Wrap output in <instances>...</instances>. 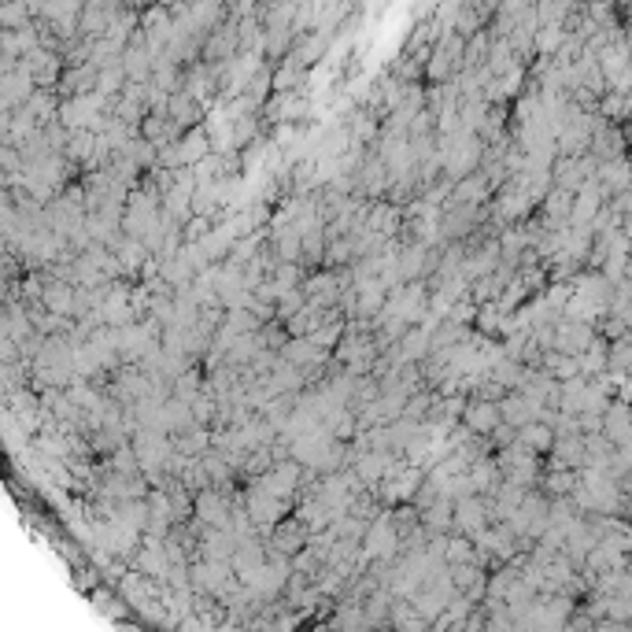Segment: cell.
I'll return each instance as SVG.
<instances>
[{"instance_id":"1","label":"cell","mask_w":632,"mask_h":632,"mask_svg":"<svg viewBox=\"0 0 632 632\" xmlns=\"http://www.w3.org/2000/svg\"><path fill=\"white\" fill-rule=\"evenodd\" d=\"M462 45H466V37L462 34H455V30H440V41L429 45V56H426V63H422V82H429V86L451 82V78L462 71Z\"/></svg>"},{"instance_id":"2","label":"cell","mask_w":632,"mask_h":632,"mask_svg":"<svg viewBox=\"0 0 632 632\" xmlns=\"http://www.w3.org/2000/svg\"><path fill=\"white\" fill-rule=\"evenodd\" d=\"M492 459H496L503 481H511V485H518V488H536V481H540V474H544V455L522 448L518 440H511L507 448H496L492 451Z\"/></svg>"},{"instance_id":"3","label":"cell","mask_w":632,"mask_h":632,"mask_svg":"<svg viewBox=\"0 0 632 632\" xmlns=\"http://www.w3.org/2000/svg\"><path fill=\"white\" fill-rule=\"evenodd\" d=\"M189 584H193L196 596H207V599H226L237 588V573L230 570V562L222 559H193L189 562Z\"/></svg>"},{"instance_id":"4","label":"cell","mask_w":632,"mask_h":632,"mask_svg":"<svg viewBox=\"0 0 632 632\" xmlns=\"http://www.w3.org/2000/svg\"><path fill=\"white\" fill-rule=\"evenodd\" d=\"M130 437H134L130 440V451H134L141 474H145L148 485L156 488V481L163 477V462L171 455V437L167 433H152V429H134Z\"/></svg>"},{"instance_id":"5","label":"cell","mask_w":632,"mask_h":632,"mask_svg":"<svg viewBox=\"0 0 632 632\" xmlns=\"http://www.w3.org/2000/svg\"><path fill=\"white\" fill-rule=\"evenodd\" d=\"M485 204H462V200H444L437 215V237L440 241H462L485 222Z\"/></svg>"},{"instance_id":"6","label":"cell","mask_w":632,"mask_h":632,"mask_svg":"<svg viewBox=\"0 0 632 632\" xmlns=\"http://www.w3.org/2000/svg\"><path fill=\"white\" fill-rule=\"evenodd\" d=\"M422 477H426V470L422 466H414V462L403 459L392 474H385L381 481H377L374 496L381 499V507H396V503H411L414 492H418V485H422Z\"/></svg>"},{"instance_id":"7","label":"cell","mask_w":632,"mask_h":632,"mask_svg":"<svg viewBox=\"0 0 632 632\" xmlns=\"http://www.w3.org/2000/svg\"><path fill=\"white\" fill-rule=\"evenodd\" d=\"M289 570H292V562L285 559V555H274V551H267V562H263V566H259L252 577H244L241 584L259 599V603H267V599H278L281 592H285Z\"/></svg>"},{"instance_id":"8","label":"cell","mask_w":632,"mask_h":632,"mask_svg":"<svg viewBox=\"0 0 632 632\" xmlns=\"http://www.w3.org/2000/svg\"><path fill=\"white\" fill-rule=\"evenodd\" d=\"M333 359L344 366V370H352V374H370V366L381 352L374 348V337L370 333H352V329H344L341 341L333 344Z\"/></svg>"},{"instance_id":"9","label":"cell","mask_w":632,"mask_h":632,"mask_svg":"<svg viewBox=\"0 0 632 632\" xmlns=\"http://www.w3.org/2000/svg\"><path fill=\"white\" fill-rule=\"evenodd\" d=\"M278 359H285V363L296 366V370L304 374L307 385H311V381H318L322 370H326L329 352L326 348H318L315 341H307V337H289V341L278 348Z\"/></svg>"},{"instance_id":"10","label":"cell","mask_w":632,"mask_h":632,"mask_svg":"<svg viewBox=\"0 0 632 632\" xmlns=\"http://www.w3.org/2000/svg\"><path fill=\"white\" fill-rule=\"evenodd\" d=\"M300 474H304V466H300L296 459H274L270 470L248 477V485H256V488H263V492H270V496H281V499H292V503H296Z\"/></svg>"},{"instance_id":"11","label":"cell","mask_w":632,"mask_h":632,"mask_svg":"<svg viewBox=\"0 0 632 632\" xmlns=\"http://www.w3.org/2000/svg\"><path fill=\"white\" fill-rule=\"evenodd\" d=\"M359 544H363L366 559H396V555H400V540H396V529H392L389 507H381V511L370 518Z\"/></svg>"},{"instance_id":"12","label":"cell","mask_w":632,"mask_h":632,"mask_svg":"<svg viewBox=\"0 0 632 632\" xmlns=\"http://www.w3.org/2000/svg\"><path fill=\"white\" fill-rule=\"evenodd\" d=\"M584 437L581 433H555L551 448L544 451V470H581Z\"/></svg>"},{"instance_id":"13","label":"cell","mask_w":632,"mask_h":632,"mask_svg":"<svg viewBox=\"0 0 632 632\" xmlns=\"http://www.w3.org/2000/svg\"><path fill=\"white\" fill-rule=\"evenodd\" d=\"M130 562H134L137 573H145V577H152V581L159 584L167 581V573H171V559H167L159 536H141V544H137V551L130 555Z\"/></svg>"},{"instance_id":"14","label":"cell","mask_w":632,"mask_h":632,"mask_svg":"<svg viewBox=\"0 0 632 632\" xmlns=\"http://www.w3.org/2000/svg\"><path fill=\"white\" fill-rule=\"evenodd\" d=\"M496 407H499V418L507 422V426H525V422H540L544 418V403H536V400H529L525 392H518V389H507L503 396L496 400Z\"/></svg>"},{"instance_id":"15","label":"cell","mask_w":632,"mask_h":632,"mask_svg":"<svg viewBox=\"0 0 632 632\" xmlns=\"http://www.w3.org/2000/svg\"><path fill=\"white\" fill-rule=\"evenodd\" d=\"M596 337V326L592 322H581V318H566L562 315L555 322V337H551V348L566 355H581L588 348V341Z\"/></svg>"},{"instance_id":"16","label":"cell","mask_w":632,"mask_h":632,"mask_svg":"<svg viewBox=\"0 0 632 632\" xmlns=\"http://www.w3.org/2000/svg\"><path fill=\"white\" fill-rule=\"evenodd\" d=\"M230 499H226V492H219V488H200V492H193V518L204 525H230Z\"/></svg>"},{"instance_id":"17","label":"cell","mask_w":632,"mask_h":632,"mask_svg":"<svg viewBox=\"0 0 632 632\" xmlns=\"http://www.w3.org/2000/svg\"><path fill=\"white\" fill-rule=\"evenodd\" d=\"M451 503H455V533L474 536L488 525V499L485 496L470 492V496H459V499H451Z\"/></svg>"},{"instance_id":"18","label":"cell","mask_w":632,"mask_h":632,"mask_svg":"<svg viewBox=\"0 0 632 632\" xmlns=\"http://www.w3.org/2000/svg\"><path fill=\"white\" fill-rule=\"evenodd\" d=\"M459 422L470 433H481V437H488L492 433V426H499L503 418H499V407L496 400H481V396H466V403H462V414Z\"/></svg>"},{"instance_id":"19","label":"cell","mask_w":632,"mask_h":632,"mask_svg":"<svg viewBox=\"0 0 632 632\" xmlns=\"http://www.w3.org/2000/svg\"><path fill=\"white\" fill-rule=\"evenodd\" d=\"M359 226H366V230L377 233V237H396L403 226V207L389 204V200H370Z\"/></svg>"},{"instance_id":"20","label":"cell","mask_w":632,"mask_h":632,"mask_svg":"<svg viewBox=\"0 0 632 632\" xmlns=\"http://www.w3.org/2000/svg\"><path fill=\"white\" fill-rule=\"evenodd\" d=\"M307 111H311V104L304 100V93L300 89H281V93H274L270 97V104L263 108V119L267 122H296V119H304Z\"/></svg>"},{"instance_id":"21","label":"cell","mask_w":632,"mask_h":632,"mask_svg":"<svg viewBox=\"0 0 632 632\" xmlns=\"http://www.w3.org/2000/svg\"><path fill=\"white\" fill-rule=\"evenodd\" d=\"M448 577L451 584H455V592H462L470 603H481V599H485V581H488L485 566H477V562H455V566H448Z\"/></svg>"},{"instance_id":"22","label":"cell","mask_w":632,"mask_h":632,"mask_svg":"<svg viewBox=\"0 0 632 632\" xmlns=\"http://www.w3.org/2000/svg\"><path fill=\"white\" fill-rule=\"evenodd\" d=\"M603 437L614 444V448H629V407H625V396H614L603 411Z\"/></svg>"},{"instance_id":"23","label":"cell","mask_w":632,"mask_h":632,"mask_svg":"<svg viewBox=\"0 0 632 632\" xmlns=\"http://www.w3.org/2000/svg\"><path fill=\"white\" fill-rule=\"evenodd\" d=\"M418 518L426 533H455V503L448 496H433L426 507H418Z\"/></svg>"},{"instance_id":"24","label":"cell","mask_w":632,"mask_h":632,"mask_svg":"<svg viewBox=\"0 0 632 632\" xmlns=\"http://www.w3.org/2000/svg\"><path fill=\"white\" fill-rule=\"evenodd\" d=\"M488 196H492V185H488L485 171L477 167V171L462 174L459 182H451L448 200H462V204H488Z\"/></svg>"},{"instance_id":"25","label":"cell","mask_w":632,"mask_h":632,"mask_svg":"<svg viewBox=\"0 0 632 632\" xmlns=\"http://www.w3.org/2000/svg\"><path fill=\"white\" fill-rule=\"evenodd\" d=\"M167 115H171L182 130H189V126H196V122H204L207 111L200 108V104H196L185 89H178V93H171V100H167Z\"/></svg>"},{"instance_id":"26","label":"cell","mask_w":632,"mask_h":632,"mask_svg":"<svg viewBox=\"0 0 632 632\" xmlns=\"http://www.w3.org/2000/svg\"><path fill=\"white\" fill-rule=\"evenodd\" d=\"M178 156H182V167H193L196 159H204L207 152H211V145H207V130L196 122V126H189V134H182L178 141Z\"/></svg>"},{"instance_id":"27","label":"cell","mask_w":632,"mask_h":632,"mask_svg":"<svg viewBox=\"0 0 632 632\" xmlns=\"http://www.w3.org/2000/svg\"><path fill=\"white\" fill-rule=\"evenodd\" d=\"M577 481H581V470H544L540 481H536V488H540L547 499H555V496H570L573 488H577Z\"/></svg>"},{"instance_id":"28","label":"cell","mask_w":632,"mask_h":632,"mask_svg":"<svg viewBox=\"0 0 632 632\" xmlns=\"http://www.w3.org/2000/svg\"><path fill=\"white\" fill-rule=\"evenodd\" d=\"M348 263H355L352 237H348V233H337V237H326V248H322V263H318V267L337 270V267H348Z\"/></svg>"},{"instance_id":"29","label":"cell","mask_w":632,"mask_h":632,"mask_svg":"<svg viewBox=\"0 0 632 632\" xmlns=\"http://www.w3.org/2000/svg\"><path fill=\"white\" fill-rule=\"evenodd\" d=\"M540 370L547 377H555V381H566V377L581 374V363H577V355H566V352H555V348H547L540 355Z\"/></svg>"},{"instance_id":"30","label":"cell","mask_w":632,"mask_h":632,"mask_svg":"<svg viewBox=\"0 0 632 632\" xmlns=\"http://www.w3.org/2000/svg\"><path fill=\"white\" fill-rule=\"evenodd\" d=\"M514 440H518L522 448L536 451V455H544V451L551 448V440H555V433H551V426H547V422H525V426H518Z\"/></svg>"},{"instance_id":"31","label":"cell","mask_w":632,"mask_h":632,"mask_svg":"<svg viewBox=\"0 0 632 632\" xmlns=\"http://www.w3.org/2000/svg\"><path fill=\"white\" fill-rule=\"evenodd\" d=\"M341 333H344V318H333V322H322V326L311 329V333H307V341H315L318 348L333 352V344L341 341Z\"/></svg>"},{"instance_id":"32","label":"cell","mask_w":632,"mask_h":632,"mask_svg":"<svg viewBox=\"0 0 632 632\" xmlns=\"http://www.w3.org/2000/svg\"><path fill=\"white\" fill-rule=\"evenodd\" d=\"M625 370H629V337L607 341V374L625 377Z\"/></svg>"},{"instance_id":"33","label":"cell","mask_w":632,"mask_h":632,"mask_svg":"<svg viewBox=\"0 0 632 632\" xmlns=\"http://www.w3.org/2000/svg\"><path fill=\"white\" fill-rule=\"evenodd\" d=\"M514 433H518V429L507 426V422H499V426H492V433H488V440H492V448H507V444H511V440H514Z\"/></svg>"}]
</instances>
